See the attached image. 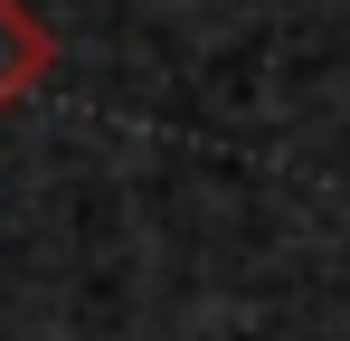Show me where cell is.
Segmentation results:
<instances>
[{
	"label": "cell",
	"mask_w": 350,
	"mask_h": 341,
	"mask_svg": "<svg viewBox=\"0 0 350 341\" xmlns=\"http://www.w3.org/2000/svg\"><path fill=\"white\" fill-rule=\"evenodd\" d=\"M48 66H57V38H48V29H38L19 0H0V114L19 105V95H29Z\"/></svg>",
	"instance_id": "1"
}]
</instances>
